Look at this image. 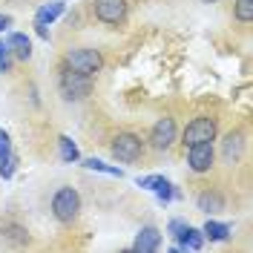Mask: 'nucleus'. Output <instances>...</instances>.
I'll return each instance as SVG.
<instances>
[{"instance_id": "1", "label": "nucleus", "mask_w": 253, "mask_h": 253, "mask_svg": "<svg viewBox=\"0 0 253 253\" xmlns=\"http://www.w3.org/2000/svg\"><path fill=\"white\" fill-rule=\"evenodd\" d=\"M58 89H61L63 101H84L86 95L92 92V78L89 75H81V72L69 69L63 63L61 75H58Z\"/></svg>"}, {"instance_id": "2", "label": "nucleus", "mask_w": 253, "mask_h": 253, "mask_svg": "<svg viewBox=\"0 0 253 253\" xmlns=\"http://www.w3.org/2000/svg\"><path fill=\"white\" fill-rule=\"evenodd\" d=\"M63 63L69 66V69H75L81 75H98L101 72V66H104V58H101V52L92 46H78V49H69L66 55H63Z\"/></svg>"}, {"instance_id": "3", "label": "nucleus", "mask_w": 253, "mask_h": 253, "mask_svg": "<svg viewBox=\"0 0 253 253\" xmlns=\"http://www.w3.org/2000/svg\"><path fill=\"white\" fill-rule=\"evenodd\" d=\"M52 213L55 219L63 221V224H72L81 213V196L75 187H61L55 196H52Z\"/></svg>"}, {"instance_id": "4", "label": "nucleus", "mask_w": 253, "mask_h": 253, "mask_svg": "<svg viewBox=\"0 0 253 253\" xmlns=\"http://www.w3.org/2000/svg\"><path fill=\"white\" fill-rule=\"evenodd\" d=\"M216 118H210V115H199V118H193L187 126H184V132H181V144H184V150L193 147V144H202V141H216Z\"/></svg>"}, {"instance_id": "5", "label": "nucleus", "mask_w": 253, "mask_h": 253, "mask_svg": "<svg viewBox=\"0 0 253 253\" xmlns=\"http://www.w3.org/2000/svg\"><path fill=\"white\" fill-rule=\"evenodd\" d=\"M112 156L118 158V161H138L144 156V141L135 135V132H118L115 138H112Z\"/></svg>"}, {"instance_id": "6", "label": "nucleus", "mask_w": 253, "mask_h": 253, "mask_svg": "<svg viewBox=\"0 0 253 253\" xmlns=\"http://www.w3.org/2000/svg\"><path fill=\"white\" fill-rule=\"evenodd\" d=\"M173 144H175V121L164 115V118H158L156 124H153V129H150V147L158 150V153H167Z\"/></svg>"}, {"instance_id": "7", "label": "nucleus", "mask_w": 253, "mask_h": 253, "mask_svg": "<svg viewBox=\"0 0 253 253\" xmlns=\"http://www.w3.org/2000/svg\"><path fill=\"white\" fill-rule=\"evenodd\" d=\"M92 12L101 23L118 26V23H124V17H126V0H95Z\"/></svg>"}, {"instance_id": "8", "label": "nucleus", "mask_w": 253, "mask_h": 253, "mask_svg": "<svg viewBox=\"0 0 253 253\" xmlns=\"http://www.w3.org/2000/svg\"><path fill=\"white\" fill-rule=\"evenodd\" d=\"M216 161V150H213V141H202L187 147V164L193 173H207Z\"/></svg>"}, {"instance_id": "9", "label": "nucleus", "mask_w": 253, "mask_h": 253, "mask_svg": "<svg viewBox=\"0 0 253 253\" xmlns=\"http://www.w3.org/2000/svg\"><path fill=\"white\" fill-rule=\"evenodd\" d=\"M170 233L178 242V248H184V251H202V245H205L202 230H196V227H190V224H184L178 219L170 221Z\"/></svg>"}, {"instance_id": "10", "label": "nucleus", "mask_w": 253, "mask_h": 253, "mask_svg": "<svg viewBox=\"0 0 253 253\" xmlns=\"http://www.w3.org/2000/svg\"><path fill=\"white\" fill-rule=\"evenodd\" d=\"M158 248H161V233H158V227H153V224L141 227V233L132 242V251H138V253H153Z\"/></svg>"}, {"instance_id": "11", "label": "nucleus", "mask_w": 253, "mask_h": 253, "mask_svg": "<svg viewBox=\"0 0 253 253\" xmlns=\"http://www.w3.org/2000/svg\"><path fill=\"white\" fill-rule=\"evenodd\" d=\"M15 164H17V158L12 156L9 132L0 129V175H3V178H12V175H15Z\"/></svg>"}, {"instance_id": "12", "label": "nucleus", "mask_w": 253, "mask_h": 253, "mask_svg": "<svg viewBox=\"0 0 253 253\" xmlns=\"http://www.w3.org/2000/svg\"><path fill=\"white\" fill-rule=\"evenodd\" d=\"M6 46H9V52H12L15 58H20V61H29L32 58V41H29V35H23V32L9 35Z\"/></svg>"}, {"instance_id": "13", "label": "nucleus", "mask_w": 253, "mask_h": 253, "mask_svg": "<svg viewBox=\"0 0 253 253\" xmlns=\"http://www.w3.org/2000/svg\"><path fill=\"white\" fill-rule=\"evenodd\" d=\"M61 15H63V3H61V0L46 3V6H41V9H38V15H35V26H49L52 20H58Z\"/></svg>"}, {"instance_id": "14", "label": "nucleus", "mask_w": 253, "mask_h": 253, "mask_svg": "<svg viewBox=\"0 0 253 253\" xmlns=\"http://www.w3.org/2000/svg\"><path fill=\"white\" fill-rule=\"evenodd\" d=\"M196 205H199V210H205V213H216V210H224V199H221L219 193L205 190V193H199Z\"/></svg>"}, {"instance_id": "15", "label": "nucleus", "mask_w": 253, "mask_h": 253, "mask_svg": "<svg viewBox=\"0 0 253 253\" xmlns=\"http://www.w3.org/2000/svg\"><path fill=\"white\" fill-rule=\"evenodd\" d=\"M202 236L210 239V242H221V239L230 236V224H221V221L207 219V224L202 227Z\"/></svg>"}, {"instance_id": "16", "label": "nucleus", "mask_w": 253, "mask_h": 253, "mask_svg": "<svg viewBox=\"0 0 253 253\" xmlns=\"http://www.w3.org/2000/svg\"><path fill=\"white\" fill-rule=\"evenodd\" d=\"M242 147H245V135L242 132H230L227 138H224V158L227 161H236L242 156Z\"/></svg>"}, {"instance_id": "17", "label": "nucleus", "mask_w": 253, "mask_h": 253, "mask_svg": "<svg viewBox=\"0 0 253 253\" xmlns=\"http://www.w3.org/2000/svg\"><path fill=\"white\" fill-rule=\"evenodd\" d=\"M0 233L9 239V242H15V245H26V242H29V233H26L20 224H15V221H6V224L0 227Z\"/></svg>"}, {"instance_id": "18", "label": "nucleus", "mask_w": 253, "mask_h": 253, "mask_svg": "<svg viewBox=\"0 0 253 253\" xmlns=\"http://www.w3.org/2000/svg\"><path fill=\"white\" fill-rule=\"evenodd\" d=\"M58 144H61V158L66 161V164H72V161H78V158H81L78 147H75V144L69 141L66 135H61V138H58Z\"/></svg>"}, {"instance_id": "19", "label": "nucleus", "mask_w": 253, "mask_h": 253, "mask_svg": "<svg viewBox=\"0 0 253 253\" xmlns=\"http://www.w3.org/2000/svg\"><path fill=\"white\" fill-rule=\"evenodd\" d=\"M233 15H236V20H242V23H251L253 20V0H236Z\"/></svg>"}, {"instance_id": "20", "label": "nucleus", "mask_w": 253, "mask_h": 253, "mask_svg": "<svg viewBox=\"0 0 253 253\" xmlns=\"http://www.w3.org/2000/svg\"><path fill=\"white\" fill-rule=\"evenodd\" d=\"M84 167H89V170H95V173H107V175H118V178H121V170H118V167H110V164H104V161H98V158H86V161H84Z\"/></svg>"}, {"instance_id": "21", "label": "nucleus", "mask_w": 253, "mask_h": 253, "mask_svg": "<svg viewBox=\"0 0 253 253\" xmlns=\"http://www.w3.org/2000/svg\"><path fill=\"white\" fill-rule=\"evenodd\" d=\"M12 69V52H9V46L0 41V75H6Z\"/></svg>"}, {"instance_id": "22", "label": "nucleus", "mask_w": 253, "mask_h": 253, "mask_svg": "<svg viewBox=\"0 0 253 253\" xmlns=\"http://www.w3.org/2000/svg\"><path fill=\"white\" fill-rule=\"evenodd\" d=\"M167 178H161V175H144V178H138V187H147V190H158L161 184H164Z\"/></svg>"}, {"instance_id": "23", "label": "nucleus", "mask_w": 253, "mask_h": 253, "mask_svg": "<svg viewBox=\"0 0 253 253\" xmlns=\"http://www.w3.org/2000/svg\"><path fill=\"white\" fill-rule=\"evenodd\" d=\"M9 23H12V17H9V15H0V32L6 29V26H9Z\"/></svg>"}, {"instance_id": "24", "label": "nucleus", "mask_w": 253, "mask_h": 253, "mask_svg": "<svg viewBox=\"0 0 253 253\" xmlns=\"http://www.w3.org/2000/svg\"><path fill=\"white\" fill-rule=\"evenodd\" d=\"M35 29H38V35H41L43 41H49V29H46V26H35Z\"/></svg>"}, {"instance_id": "25", "label": "nucleus", "mask_w": 253, "mask_h": 253, "mask_svg": "<svg viewBox=\"0 0 253 253\" xmlns=\"http://www.w3.org/2000/svg\"><path fill=\"white\" fill-rule=\"evenodd\" d=\"M202 3H216V0H202Z\"/></svg>"}]
</instances>
